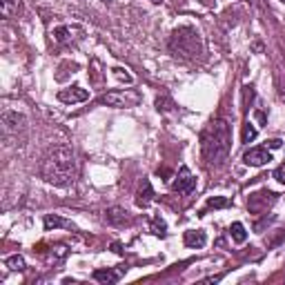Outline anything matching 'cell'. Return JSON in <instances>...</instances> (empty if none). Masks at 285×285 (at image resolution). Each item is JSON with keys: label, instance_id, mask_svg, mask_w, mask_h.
Wrapping results in <instances>:
<instances>
[{"label": "cell", "instance_id": "23", "mask_svg": "<svg viewBox=\"0 0 285 285\" xmlns=\"http://www.w3.org/2000/svg\"><path fill=\"white\" fill-rule=\"evenodd\" d=\"M281 138H272V141H267V147H270V149H278V147H281Z\"/></svg>", "mask_w": 285, "mask_h": 285}, {"label": "cell", "instance_id": "21", "mask_svg": "<svg viewBox=\"0 0 285 285\" xmlns=\"http://www.w3.org/2000/svg\"><path fill=\"white\" fill-rule=\"evenodd\" d=\"M111 71H114V76L118 78L120 83H127V85H130V83H134V78H132L130 74H127V71L123 69V67H114V69H111Z\"/></svg>", "mask_w": 285, "mask_h": 285}, {"label": "cell", "instance_id": "7", "mask_svg": "<svg viewBox=\"0 0 285 285\" xmlns=\"http://www.w3.org/2000/svg\"><path fill=\"white\" fill-rule=\"evenodd\" d=\"M172 189L178 194H192L194 189H196V178H194V174L185 165L178 170V176H176V181L172 183Z\"/></svg>", "mask_w": 285, "mask_h": 285}, {"label": "cell", "instance_id": "15", "mask_svg": "<svg viewBox=\"0 0 285 285\" xmlns=\"http://www.w3.org/2000/svg\"><path fill=\"white\" fill-rule=\"evenodd\" d=\"M20 5L22 0H0V11H3L5 18H14V16H18Z\"/></svg>", "mask_w": 285, "mask_h": 285}, {"label": "cell", "instance_id": "27", "mask_svg": "<svg viewBox=\"0 0 285 285\" xmlns=\"http://www.w3.org/2000/svg\"><path fill=\"white\" fill-rule=\"evenodd\" d=\"M283 3H285V0H283Z\"/></svg>", "mask_w": 285, "mask_h": 285}, {"label": "cell", "instance_id": "25", "mask_svg": "<svg viewBox=\"0 0 285 285\" xmlns=\"http://www.w3.org/2000/svg\"><path fill=\"white\" fill-rule=\"evenodd\" d=\"M152 3H156V5H158V3H163V0H152Z\"/></svg>", "mask_w": 285, "mask_h": 285}, {"label": "cell", "instance_id": "18", "mask_svg": "<svg viewBox=\"0 0 285 285\" xmlns=\"http://www.w3.org/2000/svg\"><path fill=\"white\" fill-rule=\"evenodd\" d=\"M5 265H7L9 270H14V272H22V270H25V259H22L20 254L7 256V259H5Z\"/></svg>", "mask_w": 285, "mask_h": 285}, {"label": "cell", "instance_id": "2", "mask_svg": "<svg viewBox=\"0 0 285 285\" xmlns=\"http://www.w3.org/2000/svg\"><path fill=\"white\" fill-rule=\"evenodd\" d=\"M232 149V130L225 118H214L200 134V152L208 165L219 167L227 160Z\"/></svg>", "mask_w": 285, "mask_h": 285}, {"label": "cell", "instance_id": "12", "mask_svg": "<svg viewBox=\"0 0 285 285\" xmlns=\"http://www.w3.org/2000/svg\"><path fill=\"white\" fill-rule=\"evenodd\" d=\"M183 241H185L187 248H203L205 243H208V234L203 230H187L185 236H183Z\"/></svg>", "mask_w": 285, "mask_h": 285}, {"label": "cell", "instance_id": "10", "mask_svg": "<svg viewBox=\"0 0 285 285\" xmlns=\"http://www.w3.org/2000/svg\"><path fill=\"white\" fill-rule=\"evenodd\" d=\"M154 200V189H152V183L147 178H143L141 185H138V192H136V205L138 208H149Z\"/></svg>", "mask_w": 285, "mask_h": 285}, {"label": "cell", "instance_id": "20", "mask_svg": "<svg viewBox=\"0 0 285 285\" xmlns=\"http://www.w3.org/2000/svg\"><path fill=\"white\" fill-rule=\"evenodd\" d=\"M256 136H259L256 127L252 125V123H248V125H245V130H243V143H252Z\"/></svg>", "mask_w": 285, "mask_h": 285}, {"label": "cell", "instance_id": "26", "mask_svg": "<svg viewBox=\"0 0 285 285\" xmlns=\"http://www.w3.org/2000/svg\"><path fill=\"white\" fill-rule=\"evenodd\" d=\"M103 3H111V0H103Z\"/></svg>", "mask_w": 285, "mask_h": 285}, {"label": "cell", "instance_id": "6", "mask_svg": "<svg viewBox=\"0 0 285 285\" xmlns=\"http://www.w3.org/2000/svg\"><path fill=\"white\" fill-rule=\"evenodd\" d=\"M83 27H78V25H60V27H56V29L52 31V40L54 45H74L78 43L83 38Z\"/></svg>", "mask_w": 285, "mask_h": 285}, {"label": "cell", "instance_id": "3", "mask_svg": "<svg viewBox=\"0 0 285 285\" xmlns=\"http://www.w3.org/2000/svg\"><path fill=\"white\" fill-rule=\"evenodd\" d=\"M170 52L181 58H196L198 54H203V43L194 27H178L172 31L170 38Z\"/></svg>", "mask_w": 285, "mask_h": 285}, {"label": "cell", "instance_id": "9", "mask_svg": "<svg viewBox=\"0 0 285 285\" xmlns=\"http://www.w3.org/2000/svg\"><path fill=\"white\" fill-rule=\"evenodd\" d=\"M89 98V92L83 89L80 85H74V87H67V89H60L58 92V100H63L67 105H74V103H85Z\"/></svg>", "mask_w": 285, "mask_h": 285}, {"label": "cell", "instance_id": "1", "mask_svg": "<svg viewBox=\"0 0 285 285\" xmlns=\"http://www.w3.org/2000/svg\"><path fill=\"white\" fill-rule=\"evenodd\" d=\"M76 174H78L76 154L71 152V147H67V145H56V147L49 149L47 156L43 158L40 176L56 187L71 185V183L76 181Z\"/></svg>", "mask_w": 285, "mask_h": 285}, {"label": "cell", "instance_id": "11", "mask_svg": "<svg viewBox=\"0 0 285 285\" xmlns=\"http://www.w3.org/2000/svg\"><path fill=\"white\" fill-rule=\"evenodd\" d=\"M127 272V267H120V270H96L94 272V281L98 283H118L120 276Z\"/></svg>", "mask_w": 285, "mask_h": 285}, {"label": "cell", "instance_id": "16", "mask_svg": "<svg viewBox=\"0 0 285 285\" xmlns=\"http://www.w3.org/2000/svg\"><path fill=\"white\" fill-rule=\"evenodd\" d=\"M232 205V200L230 198H225V196H212L208 200V205H205V210L200 212V214H205L208 210H223V208H230Z\"/></svg>", "mask_w": 285, "mask_h": 285}, {"label": "cell", "instance_id": "14", "mask_svg": "<svg viewBox=\"0 0 285 285\" xmlns=\"http://www.w3.org/2000/svg\"><path fill=\"white\" fill-rule=\"evenodd\" d=\"M54 227H65V230H76V225L71 221H65L60 219L58 214H47L45 216V230H54Z\"/></svg>", "mask_w": 285, "mask_h": 285}, {"label": "cell", "instance_id": "5", "mask_svg": "<svg viewBox=\"0 0 285 285\" xmlns=\"http://www.w3.org/2000/svg\"><path fill=\"white\" fill-rule=\"evenodd\" d=\"M276 198H278L276 192H270V189H259V192L250 194L248 210L252 212V214H265V212L276 203Z\"/></svg>", "mask_w": 285, "mask_h": 285}, {"label": "cell", "instance_id": "4", "mask_svg": "<svg viewBox=\"0 0 285 285\" xmlns=\"http://www.w3.org/2000/svg\"><path fill=\"white\" fill-rule=\"evenodd\" d=\"M143 100V96L134 89H114V92H107L98 98L100 105H107V107H136Z\"/></svg>", "mask_w": 285, "mask_h": 285}, {"label": "cell", "instance_id": "24", "mask_svg": "<svg viewBox=\"0 0 285 285\" xmlns=\"http://www.w3.org/2000/svg\"><path fill=\"white\" fill-rule=\"evenodd\" d=\"M111 250H114L116 254H123V250H120V243H114V245H111Z\"/></svg>", "mask_w": 285, "mask_h": 285}, {"label": "cell", "instance_id": "22", "mask_svg": "<svg viewBox=\"0 0 285 285\" xmlns=\"http://www.w3.org/2000/svg\"><path fill=\"white\" fill-rule=\"evenodd\" d=\"M274 178H276L278 183H281V185H285V163H281V165H278L276 170H274Z\"/></svg>", "mask_w": 285, "mask_h": 285}, {"label": "cell", "instance_id": "8", "mask_svg": "<svg viewBox=\"0 0 285 285\" xmlns=\"http://www.w3.org/2000/svg\"><path fill=\"white\" fill-rule=\"evenodd\" d=\"M272 160V154L267 152V147H252L243 154V163L250 167H263Z\"/></svg>", "mask_w": 285, "mask_h": 285}, {"label": "cell", "instance_id": "13", "mask_svg": "<svg viewBox=\"0 0 285 285\" xmlns=\"http://www.w3.org/2000/svg\"><path fill=\"white\" fill-rule=\"evenodd\" d=\"M105 219L111 225H125V223H130V216H127V212L123 208H109L105 212Z\"/></svg>", "mask_w": 285, "mask_h": 285}, {"label": "cell", "instance_id": "17", "mask_svg": "<svg viewBox=\"0 0 285 285\" xmlns=\"http://www.w3.org/2000/svg\"><path fill=\"white\" fill-rule=\"evenodd\" d=\"M230 234L236 243H245L248 241V232H245V225L243 223H232L230 225Z\"/></svg>", "mask_w": 285, "mask_h": 285}, {"label": "cell", "instance_id": "19", "mask_svg": "<svg viewBox=\"0 0 285 285\" xmlns=\"http://www.w3.org/2000/svg\"><path fill=\"white\" fill-rule=\"evenodd\" d=\"M149 230H152V234H156V236H165L167 225H165V221L160 219V216H154V219L149 221Z\"/></svg>", "mask_w": 285, "mask_h": 285}]
</instances>
